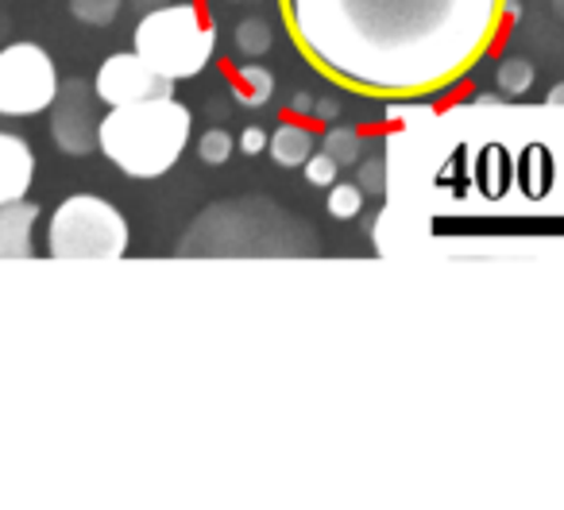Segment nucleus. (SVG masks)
Instances as JSON below:
<instances>
[{"mask_svg":"<svg viewBox=\"0 0 564 510\" xmlns=\"http://www.w3.org/2000/svg\"><path fill=\"white\" fill-rule=\"evenodd\" d=\"M282 17L325 78L368 97H430L491 51L507 0H282Z\"/></svg>","mask_w":564,"mask_h":510,"instance_id":"f257e3e1","label":"nucleus"},{"mask_svg":"<svg viewBox=\"0 0 564 510\" xmlns=\"http://www.w3.org/2000/svg\"><path fill=\"white\" fill-rule=\"evenodd\" d=\"M189 132H194V117L186 105L174 97H155V101L120 105L105 112L97 148L112 166H120V174L151 182L178 163Z\"/></svg>","mask_w":564,"mask_h":510,"instance_id":"f03ea898","label":"nucleus"},{"mask_svg":"<svg viewBox=\"0 0 564 510\" xmlns=\"http://www.w3.org/2000/svg\"><path fill=\"white\" fill-rule=\"evenodd\" d=\"M213 47H217V28L189 0L143 12L135 28V55L174 82L202 74L213 58Z\"/></svg>","mask_w":564,"mask_h":510,"instance_id":"7ed1b4c3","label":"nucleus"},{"mask_svg":"<svg viewBox=\"0 0 564 510\" xmlns=\"http://www.w3.org/2000/svg\"><path fill=\"white\" fill-rule=\"evenodd\" d=\"M47 251L55 260H120L128 251V220L105 197L74 194L51 217Z\"/></svg>","mask_w":564,"mask_h":510,"instance_id":"20e7f679","label":"nucleus"},{"mask_svg":"<svg viewBox=\"0 0 564 510\" xmlns=\"http://www.w3.org/2000/svg\"><path fill=\"white\" fill-rule=\"evenodd\" d=\"M58 97V70L40 43L0 51V117H40Z\"/></svg>","mask_w":564,"mask_h":510,"instance_id":"39448f33","label":"nucleus"},{"mask_svg":"<svg viewBox=\"0 0 564 510\" xmlns=\"http://www.w3.org/2000/svg\"><path fill=\"white\" fill-rule=\"evenodd\" d=\"M97 97H101L109 109L120 105H140V101H155V97H174V78L159 74L151 63H143L140 55H112L101 63L94 82Z\"/></svg>","mask_w":564,"mask_h":510,"instance_id":"423d86ee","label":"nucleus"},{"mask_svg":"<svg viewBox=\"0 0 564 510\" xmlns=\"http://www.w3.org/2000/svg\"><path fill=\"white\" fill-rule=\"evenodd\" d=\"M97 89L89 94L86 82H66L58 86L55 97V117H51V135L66 155H89L97 151V132H101V117H97Z\"/></svg>","mask_w":564,"mask_h":510,"instance_id":"0eeeda50","label":"nucleus"},{"mask_svg":"<svg viewBox=\"0 0 564 510\" xmlns=\"http://www.w3.org/2000/svg\"><path fill=\"white\" fill-rule=\"evenodd\" d=\"M35 178V155L17 132H0V205L20 202Z\"/></svg>","mask_w":564,"mask_h":510,"instance_id":"6e6552de","label":"nucleus"},{"mask_svg":"<svg viewBox=\"0 0 564 510\" xmlns=\"http://www.w3.org/2000/svg\"><path fill=\"white\" fill-rule=\"evenodd\" d=\"M35 220H40V205L24 202V197L0 205V260H32Z\"/></svg>","mask_w":564,"mask_h":510,"instance_id":"1a4fd4ad","label":"nucleus"},{"mask_svg":"<svg viewBox=\"0 0 564 510\" xmlns=\"http://www.w3.org/2000/svg\"><path fill=\"white\" fill-rule=\"evenodd\" d=\"M267 151L279 166H306V159L317 151V135L306 124H279L267 140Z\"/></svg>","mask_w":564,"mask_h":510,"instance_id":"9d476101","label":"nucleus"},{"mask_svg":"<svg viewBox=\"0 0 564 510\" xmlns=\"http://www.w3.org/2000/svg\"><path fill=\"white\" fill-rule=\"evenodd\" d=\"M232 94H236V101H240V105H248V109H259V105H267L274 97V74L263 70V66H256V63L240 66Z\"/></svg>","mask_w":564,"mask_h":510,"instance_id":"9b49d317","label":"nucleus"},{"mask_svg":"<svg viewBox=\"0 0 564 510\" xmlns=\"http://www.w3.org/2000/svg\"><path fill=\"white\" fill-rule=\"evenodd\" d=\"M232 43H236V51H240L243 58L267 55V51H271V28H267V20L248 17V20H240V24H236Z\"/></svg>","mask_w":564,"mask_h":510,"instance_id":"f8f14e48","label":"nucleus"},{"mask_svg":"<svg viewBox=\"0 0 564 510\" xmlns=\"http://www.w3.org/2000/svg\"><path fill=\"white\" fill-rule=\"evenodd\" d=\"M495 86L502 89V97H522L533 86V66L525 58H502L495 70Z\"/></svg>","mask_w":564,"mask_h":510,"instance_id":"ddd939ff","label":"nucleus"},{"mask_svg":"<svg viewBox=\"0 0 564 510\" xmlns=\"http://www.w3.org/2000/svg\"><path fill=\"white\" fill-rule=\"evenodd\" d=\"M360 148H364L360 132H356V128H345V124H333L322 140V151H329L340 166L356 163V159H360Z\"/></svg>","mask_w":564,"mask_h":510,"instance_id":"4468645a","label":"nucleus"},{"mask_svg":"<svg viewBox=\"0 0 564 510\" xmlns=\"http://www.w3.org/2000/svg\"><path fill=\"white\" fill-rule=\"evenodd\" d=\"M325 209H329L333 220H352L360 217L364 209V189L360 182H337V186H329V202H325Z\"/></svg>","mask_w":564,"mask_h":510,"instance_id":"2eb2a0df","label":"nucleus"},{"mask_svg":"<svg viewBox=\"0 0 564 510\" xmlns=\"http://www.w3.org/2000/svg\"><path fill=\"white\" fill-rule=\"evenodd\" d=\"M70 12L89 28H109L120 17V0H70Z\"/></svg>","mask_w":564,"mask_h":510,"instance_id":"dca6fc26","label":"nucleus"},{"mask_svg":"<svg viewBox=\"0 0 564 510\" xmlns=\"http://www.w3.org/2000/svg\"><path fill=\"white\" fill-rule=\"evenodd\" d=\"M232 151H236V140L225 132V128H209V132L197 140V155H202V163H209V166L228 163Z\"/></svg>","mask_w":564,"mask_h":510,"instance_id":"f3484780","label":"nucleus"},{"mask_svg":"<svg viewBox=\"0 0 564 510\" xmlns=\"http://www.w3.org/2000/svg\"><path fill=\"white\" fill-rule=\"evenodd\" d=\"M337 171H340V163L329 155V151H314V155L306 159V178L322 189L337 186Z\"/></svg>","mask_w":564,"mask_h":510,"instance_id":"a211bd4d","label":"nucleus"},{"mask_svg":"<svg viewBox=\"0 0 564 510\" xmlns=\"http://www.w3.org/2000/svg\"><path fill=\"white\" fill-rule=\"evenodd\" d=\"M360 189H368V194H383L387 189V166H383V159H368V163H360Z\"/></svg>","mask_w":564,"mask_h":510,"instance_id":"6ab92c4d","label":"nucleus"},{"mask_svg":"<svg viewBox=\"0 0 564 510\" xmlns=\"http://www.w3.org/2000/svg\"><path fill=\"white\" fill-rule=\"evenodd\" d=\"M267 140H271V135H267L263 128H243L236 148H240L243 155H259V151H267Z\"/></svg>","mask_w":564,"mask_h":510,"instance_id":"aec40b11","label":"nucleus"},{"mask_svg":"<svg viewBox=\"0 0 564 510\" xmlns=\"http://www.w3.org/2000/svg\"><path fill=\"white\" fill-rule=\"evenodd\" d=\"M314 112L325 120V124H333V120L340 117V105H337V101H329V97H325V101H314Z\"/></svg>","mask_w":564,"mask_h":510,"instance_id":"412c9836","label":"nucleus"},{"mask_svg":"<svg viewBox=\"0 0 564 510\" xmlns=\"http://www.w3.org/2000/svg\"><path fill=\"white\" fill-rule=\"evenodd\" d=\"M291 109L299 112V117H306V112H314V97H310V94H299V97L291 101Z\"/></svg>","mask_w":564,"mask_h":510,"instance_id":"4be33fe9","label":"nucleus"},{"mask_svg":"<svg viewBox=\"0 0 564 510\" xmlns=\"http://www.w3.org/2000/svg\"><path fill=\"white\" fill-rule=\"evenodd\" d=\"M132 4L140 12H155V9H163V4H171V0H132Z\"/></svg>","mask_w":564,"mask_h":510,"instance_id":"5701e85b","label":"nucleus"},{"mask_svg":"<svg viewBox=\"0 0 564 510\" xmlns=\"http://www.w3.org/2000/svg\"><path fill=\"white\" fill-rule=\"evenodd\" d=\"M549 105H564V82L553 89V94H549Z\"/></svg>","mask_w":564,"mask_h":510,"instance_id":"b1692460","label":"nucleus"},{"mask_svg":"<svg viewBox=\"0 0 564 510\" xmlns=\"http://www.w3.org/2000/svg\"><path fill=\"white\" fill-rule=\"evenodd\" d=\"M553 4H556V12H561V17H564V0H553Z\"/></svg>","mask_w":564,"mask_h":510,"instance_id":"393cba45","label":"nucleus"}]
</instances>
